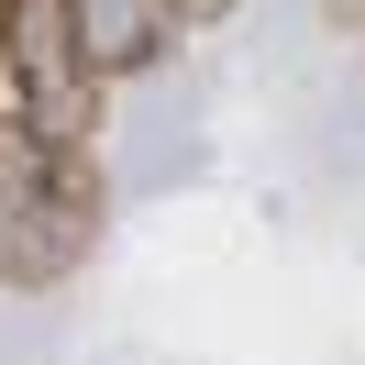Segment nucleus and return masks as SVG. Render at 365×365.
<instances>
[{
	"label": "nucleus",
	"instance_id": "f257e3e1",
	"mask_svg": "<svg viewBox=\"0 0 365 365\" xmlns=\"http://www.w3.org/2000/svg\"><path fill=\"white\" fill-rule=\"evenodd\" d=\"M100 144H56L0 111V288H67L100 244Z\"/></svg>",
	"mask_w": 365,
	"mask_h": 365
},
{
	"label": "nucleus",
	"instance_id": "f03ea898",
	"mask_svg": "<svg viewBox=\"0 0 365 365\" xmlns=\"http://www.w3.org/2000/svg\"><path fill=\"white\" fill-rule=\"evenodd\" d=\"M67 11V45H78V67L111 89V78H144L166 45H178V11L166 0H56Z\"/></svg>",
	"mask_w": 365,
	"mask_h": 365
},
{
	"label": "nucleus",
	"instance_id": "7ed1b4c3",
	"mask_svg": "<svg viewBox=\"0 0 365 365\" xmlns=\"http://www.w3.org/2000/svg\"><path fill=\"white\" fill-rule=\"evenodd\" d=\"M166 11H178V34H188V23H222L232 0H166Z\"/></svg>",
	"mask_w": 365,
	"mask_h": 365
},
{
	"label": "nucleus",
	"instance_id": "20e7f679",
	"mask_svg": "<svg viewBox=\"0 0 365 365\" xmlns=\"http://www.w3.org/2000/svg\"><path fill=\"white\" fill-rule=\"evenodd\" d=\"M321 11H332V23H354V34H365V0H321Z\"/></svg>",
	"mask_w": 365,
	"mask_h": 365
},
{
	"label": "nucleus",
	"instance_id": "39448f33",
	"mask_svg": "<svg viewBox=\"0 0 365 365\" xmlns=\"http://www.w3.org/2000/svg\"><path fill=\"white\" fill-rule=\"evenodd\" d=\"M0 34H11V0H0Z\"/></svg>",
	"mask_w": 365,
	"mask_h": 365
}]
</instances>
